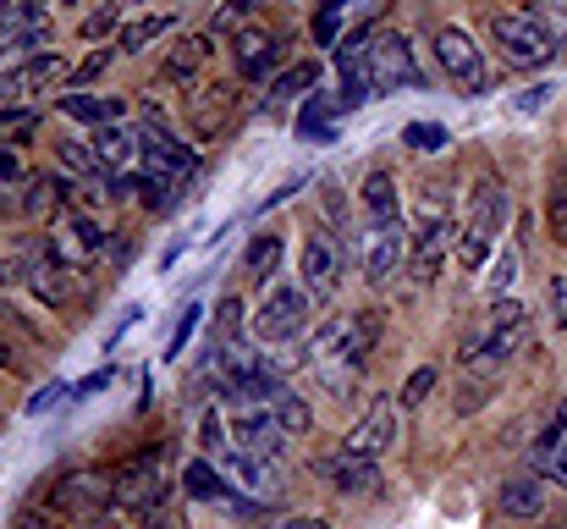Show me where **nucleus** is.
Segmentation results:
<instances>
[{"instance_id":"3","label":"nucleus","mask_w":567,"mask_h":529,"mask_svg":"<svg viewBox=\"0 0 567 529\" xmlns=\"http://www.w3.org/2000/svg\"><path fill=\"white\" fill-rule=\"evenodd\" d=\"M502 215H507V187L496 176H485L468 199V215H463V232H457V260L463 271H480L491 260V243L502 232Z\"/></svg>"},{"instance_id":"9","label":"nucleus","mask_w":567,"mask_h":529,"mask_svg":"<svg viewBox=\"0 0 567 529\" xmlns=\"http://www.w3.org/2000/svg\"><path fill=\"white\" fill-rule=\"evenodd\" d=\"M370 83L375 94H396V89H419V61H413V44L402 33H375L370 39Z\"/></svg>"},{"instance_id":"26","label":"nucleus","mask_w":567,"mask_h":529,"mask_svg":"<svg viewBox=\"0 0 567 529\" xmlns=\"http://www.w3.org/2000/svg\"><path fill=\"white\" fill-rule=\"evenodd\" d=\"M61 116H72V122H89V128H105V122H122V100H94V94H61Z\"/></svg>"},{"instance_id":"47","label":"nucleus","mask_w":567,"mask_h":529,"mask_svg":"<svg viewBox=\"0 0 567 529\" xmlns=\"http://www.w3.org/2000/svg\"><path fill=\"white\" fill-rule=\"evenodd\" d=\"M551 309H557V326H567V276L551 282Z\"/></svg>"},{"instance_id":"58","label":"nucleus","mask_w":567,"mask_h":529,"mask_svg":"<svg viewBox=\"0 0 567 529\" xmlns=\"http://www.w3.org/2000/svg\"><path fill=\"white\" fill-rule=\"evenodd\" d=\"M55 6H78V0H55Z\"/></svg>"},{"instance_id":"35","label":"nucleus","mask_w":567,"mask_h":529,"mask_svg":"<svg viewBox=\"0 0 567 529\" xmlns=\"http://www.w3.org/2000/svg\"><path fill=\"white\" fill-rule=\"evenodd\" d=\"M33 128H39V111H33V105H0V133L28 139Z\"/></svg>"},{"instance_id":"28","label":"nucleus","mask_w":567,"mask_h":529,"mask_svg":"<svg viewBox=\"0 0 567 529\" xmlns=\"http://www.w3.org/2000/svg\"><path fill=\"white\" fill-rule=\"evenodd\" d=\"M166 28H172V17H138V22L122 28V50H127V55H144V44H155Z\"/></svg>"},{"instance_id":"49","label":"nucleus","mask_w":567,"mask_h":529,"mask_svg":"<svg viewBox=\"0 0 567 529\" xmlns=\"http://www.w3.org/2000/svg\"><path fill=\"white\" fill-rule=\"evenodd\" d=\"M105 386H111V369L89 375V380H83V386H72V391H78V397H94V391H105Z\"/></svg>"},{"instance_id":"59","label":"nucleus","mask_w":567,"mask_h":529,"mask_svg":"<svg viewBox=\"0 0 567 529\" xmlns=\"http://www.w3.org/2000/svg\"><path fill=\"white\" fill-rule=\"evenodd\" d=\"M557 529H567V519H563V525H557Z\"/></svg>"},{"instance_id":"53","label":"nucleus","mask_w":567,"mask_h":529,"mask_svg":"<svg viewBox=\"0 0 567 529\" xmlns=\"http://www.w3.org/2000/svg\"><path fill=\"white\" fill-rule=\"evenodd\" d=\"M276 529H331V525H326V519H281Z\"/></svg>"},{"instance_id":"7","label":"nucleus","mask_w":567,"mask_h":529,"mask_svg":"<svg viewBox=\"0 0 567 529\" xmlns=\"http://www.w3.org/2000/svg\"><path fill=\"white\" fill-rule=\"evenodd\" d=\"M435 61H441V72L452 78V89H463V94H485V89H491V67H485L480 44H474L463 28H441V33H435Z\"/></svg>"},{"instance_id":"22","label":"nucleus","mask_w":567,"mask_h":529,"mask_svg":"<svg viewBox=\"0 0 567 529\" xmlns=\"http://www.w3.org/2000/svg\"><path fill=\"white\" fill-rule=\"evenodd\" d=\"M337 100H326V94H309L303 100V111H298V139L303 144H331L337 139Z\"/></svg>"},{"instance_id":"54","label":"nucleus","mask_w":567,"mask_h":529,"mask_svg":"<svg viewBox=\"0 0 567 529\" xmlns=\"http://www.w3.org/2000/svg\"><path fill=\"white\" fill-rule=\"evenodd\" d=\"M557 480H563V486H567V441H563V447H557Z\"/></svg>"},{"instance_id":"21","label":"nucleus","mask_w":567,"mask_h":529,"mask_svg":"<svg viewBox=\"0 0 567 529\" xmlns=\"http://www.w3.org/2000/svg\"><path fill=\"white\" fill-rule=\"evenodd\" d=\"M55 161H61V172L66 176H78V182H89V187H100V193H105V187H116V182H111L116 172L94 155V144H61V150H55Z\"/></svg>"},{"instance_id":"17","label":"nucleus","mask_w":567,"mask_h":529,"mask_svg":"<svg viewBox=\"0 0 567 529\" xmlns=\"http://www.w3.org/2000/svg\"><path fill=\"white\" fill-rule=\"evenodd\" d=\"M370 39L375 33H353V39L337 44V67H342V83H348L342 105H359L364 94H375V83H370Z\"/></svg>"},{"instance_id":"25","label":"nucleus","mask_w":567,"mask_h":529,"mask_svg":"<svg viewBox=\"0 0 567 529\" xmlns=\"http://www.w3.org/2000/svg\"><path fill=\"white\" fill-rule=\"evenodd\" d=\"M402 232H375V243L364 248V282H385L396 265H402Z\"/></svg>"},{"instance_id":"40","label":"nucleus","mask_w":567,"mask_h":529,"mask_svg":"<svg viewBox=\"0 0 567 529\" xmlns=\"http://www.w3.org/2000/svg\"><path fill=\"white\" fill-rule=\"evenodd\" d=\"M248 11H254V0H226V6L215 11V28H220V33H226V28H231V33H243Z\"/></svg>"},{"instance_id":"11","label":"nucleus","mask_w":567,"mask_h":529,"mask_svg":"<svg viewBox=\"0 0 567 529\" xmlns=\"http://www.w3.org/2000/svg\"><path fill=\"white\" fill-rule=\"evenodd\" d=\"M44 243L55 248V260H61V265L83 271V265L100 254L105 232H100V221H89V215H78V210H55V215H50V237H44Z\"/></svg>"},{"instance_id":"41","label":"nucleus","mask_w":567,"mask_h":529,"mask_svg":"<svg viewBox=\"0 0 567 529\" xmlns=\"http://www.w3.org/2000/svg\"><path fill=\"white\" fill-rule=\"evenodd\" d=\"M28 55H39V50H33V44H22V39H11V44L0 50V83H6V78H11V72H17Z\"/></svg>"},{"instance_id":"48","label":"nucleus","mask_w":567,"mask_h":529,"mask_svg":"<svg viewBox=\"0 0 567 529\" xmlns=\"http://www.w3.org/2000/svg\"><path fill=\"white\" fill-rule=\"evenodd\" d=\"M546 100H551V89L540 83V89H529V94H518V111H540Z\"/></svg>"},{"instance_id":"14","label":"nucleus","mask_w":567,"mask_h":529,"mask_svg":"<svg viewBox=\"0 0 567 529\" xmlns=\"http://www.w3.org/2000/svg\"><path fill=\"white\" fill-rule=\"evenodd\" d=\"M61 78H72L66 61H61L55 50H39V55H28V61L0 83V94H6V100H28V94H39V89H55Z\"/></svg>"},{"instance_id":"2","label":"nucleus","mask_w":567,"mask_h":529,"mask_svg":"<svg viewBox=\"0 0 567 529\" xmlns=\"http://www.w3.org/2000/svg\"><path fill=\"white\" fill-rule=\"evenodd\" d=\"M529 309L518 304V298H491V309H485V321H480V332L463 343V364H502V358H513V353L529 343Z\"/></svg>"},{"instance_id":"29","label":"nucleus","mask_w":567,"mask_h":529,"mask_svg":"<svg viewBox=\"0 0 567 529\" xmlns=\"http://www.w3.org/2000/svg\"><path fill=\"white\" fill-rule=\"evenodd\" d=\"M276 265H281V232L254 237V248H248V271H254L259 282H270V276H276Z\"/></svg>"},{"instance_id":"37","label":"nucleus","mask_w":567,"mask_h":529,"mask_svg":"<svg viewBox=\"0 0 567 529\" xmlns=\"http://www.w3.org/2000/svg\"><path fill=\"white\" fill-rule=\"evenodd\" d=\"M342 6H348V0H326V6H320V17H315V39H320V44H337V28H342Z\"/></svg>"},{"instance_id":"51","label":"nucleus","mask_w":567,"mask_h":529,"mask_svg":"<svg viewBox=\"0 0 567 529\" xmlns=\"http://www.w3.org/2000/svg\"><path fill=\"white\" fill-rule=\"evenodd\" d=\"M11 17H17V0H0V44H11Z\"/></svg>"},{"instance_id":"4","label":"nucleus","mask_w":567,"mask_h":529,"mask_svg":"<svg viewBox=\"0 0 567 529\" xmlns=\"http://www.w3.org/2000/svg\"><path fill=\"white\" fill-rule=\"evenodd\" d=\"M491 44L502 50V61L513 67H546L557 55L551 33L540 28V17L524 6V11H491Z\"/></svg>"},{"instance_id":"6","label":"nucleus","mask_w":567,"mask_h":529,"mask_svg":"<svg viewBox=\"0 0 567 529\" xmlns=\"http://www.w3.org/2000/svg\"><path fill=\"white\" fill-rule=\"evenodd\" d=\"M161 497H166V464H161V452L133 458V464H122V469L111 475V508H116V513L144 519V513L161 508Z\"/></svg>"},{"instance_id":"39","label":"nucleus","mask_w":567,"mask_h":529,"mask_svg":"<svg viewBox=\"0 0 567 529\" xmlns=\"http://www.w3.org/2000/svg\"><path fill=\"white\" fill-rule=\"evenodd\" d=\"M105 67H111V50H94V55H89V61H83V67H78L66 83H72V89H83V83H100V78H105Z\"/></svg>"},{"instance_id":"32","label":"nucleus","mask_w":567,"mask_h":529,"mask_svg":"<svg viewBox=\"0 0 567 529\" xmlns=\"http://www.w3.org/2000/svg\"><path fill=\"white\" fill-rule=\"evenodd\" d=\"M529 11H535V17H540V28L551 33V44L567 50V0H535Z\"/></svg>"},{"instance_id":"12","label":"nucleus","mask_w":567,"mask_h":529,"mask_svg":"<svg viewBox=\"0 0 567 529\" xmlns=\"http://www.w3.org/2000/svg\"><path fill=\"white\" fill-rule=\"evenodd\" d=\"M391 441H396V403H391V397H380V403L364 408V419L348 430L342 452H353V458H380Z\"/></svg>"},{"instance_id":"13","label":"nucleus","mask_w":567,"mask_h":529,"mask_svg":"<svg viewBox=\"0 0 567 529\" xmlns=\"http://www.w3.org/2000/svg\"><path fill=\"white\" fill-rule=\"evenodd\" d=\"M55 508H61L66 519H78V525H94V519L111 508V480H100V475H72V480L55 491Z\"/></svg>"},{"instance_id":"30","label":"nucleus","mask_w":567,"mask_h":529,"mask_svg":"<svg viewBox=\"0 0 567 529\" xmlns=\"http://www.w3.org/2000/svg\"><path fill=\"white\" fill-rule=\"evenodd\" d=\"M183 486H188L193 502H215V497H220V475H215L204 458H193L188 469H183Z\"/></svg>"},{"instance_id":"36","label":"nucleus","mask_w":567,"mask_h":529,"mask_svg":"<svg viewBox=\"0 0 567 529\" xmlns=\"http://www.w3.org/2000/svg\"><path fill=\"white\" fill-rule=\"evenodd\" d=\"M563 436H567V403L546 419V430H540V447H535V469H546V452L551 447H563Z\"/></svg>"},{"instance_id":"50","label":"nucleus","mask_w":567,"mask_h":529,"mask_svg":"<svg viewBox=\"0 0 567 529\" xmlns=\"http://www.w3.org/2000/svg\"><path fill=\"white\" fill-rule=\"evenodd\" d=\"M22 161H17V155H6V150H0V182H22Z\"/></svg>"},{"instance_id":"15","label":"nucleus","mask_w":567,"mask_h":529,"mask_svg":"<svg viewBox=\"0 0 567 529\" xmlns=\"http://www.w3.org/2000/svg\"><path fill=\"white\" fill-rule=\"evenodd\" d=\"M298 271H303V287H309V293H320V298L337 293V282H342V254H337V243H331L326 232H309Z\"/></svg>"},{"instance_id":"1","label":"nucleus","mask_w":567,"mask_h":529,"mask_svg":"<svg viewBox=\"0 0 567 529\" xmlns=\"http://www.w3.org/2000/svg\"><path fill=\"white\" fill-rule=\"evenodd\" d=\"M138 161H144V172H138V193H144V204H172L183 187L193 182V172H198V155H193L188 144L161 122V111L150 105L144 111V128H138Z\"/></svg>"},{"instance_id":"23","label":"nucleus","mask_w":567,"mask_h":529,"mask_svg":"<svg viewBox=\"0 0 567 529\" xmlns=\"http://www.w3.org/2000/svg\"><path fill=\"white\" fill-rule=\"evenodd\" d=\"M496 508H502L507 519H540V513H546V486H540V480H513V486H502Z\"/></svg>"},{"instance_id":"45","label":"nucleus","mask_w":567,"mask_h":529,"mask_svg":"<svg viewBox=\"0 0 567 529\" xmlns=\"http://www.w3.org/2000/svg\"><path fill=\"white\" fill-rule=\"evenodd\" d=\"M66 391H72V386H61V380H55V386H44V391H39V397L28 403V414H44V408H50V403H61Z\"/></svg>"},{"instance_id":"34","label":"nucleus","mask_w":567,"mask_h":529,"mask_svg":"<svg viewBox=\"0 0 567 529\" xmlns=\"http://www.w3.org/2000/svg\"><path fill=\"white\" fill-rule=\"evenodd\" d=\"M402 139H408V150H424V155L446 150V128L441 122H413V128H402Z\"/></svg>"},{"instance_id":"44","label":"nucleus","mask_w":567,"mask_h":529,"mask_svg":"<svg viewBox=\"0 0 567 529\" xmlns=\"http://www.w3.org/2000/svg\"><path fill=\"white\" fill-rule=\"evenodd\" d=\"M111 28H116V6H100V11L83 22V39H105Z\"/></svg>"},{"instance_id":"38","label":"nucleus","mask_w":567,"mask_h":529,"mask_svg":"<svg viewBox=\"0 0 567 529\" xmlns=\"http://www.w3.org/2000/svg\"><path fill=\"white\" fill-rule=\"evenodd\" d=\"M430 391H435V369H413V375L402 380V403H408V408H419Z\"/></svg>"},{"instance_id":"43","label":"nucleus","mask_w":567,"mask_h":529,"mask_svg":"<svg viewBox=\"0 0 567 529\" xmlns=\"http://www.w3.org/2000/svg\"><path fill=\"white\" fill-rule=\"evenodd\" d=\"M198 332V304H188V315L177 321V332H172V358H183V348H188V337Z\"/></svg>"},{"instance_id":"42","label":"nucleus","mask_w":567,"mask_h":529,"mask_svg":"<svg viewBox=\"0 0 567 529\" xmlns=\"http://www.w3.org/2000/svg\"><path fill=\"white\" fill-rule=\"evenodd\" d=\"M513 276H518V260H513V254H502V260H496V271H491V298H502V293L513 287Z\"/></svg>"},{"instance_id":"52","label":"nucleus","mask_w":567,"mask_h":529,"mask_svg":"<svg viewBox=\"0 0 567 529\" xmlns=\"http://www.w3.org/2000/svg\"><path fill=\"white\" fill-rule=\"evenodd\" d=\"M133 321H138V309H127V315H122V321H116V332H111V337H105V348H116V343H122V332H127V326H133Z\"/></svg>"},{"instance_id":"8","label":"nucleus","mask_w":567,"mask_h":529,"mask_svg":"<svg viewBox=\"0 0 567 529\" xmlns=\"http://www.w3.org/2000/svg\"><path fill=\"white\" fill-rule=\"evenodd\" d=\"M231 447L254 458H276L287 447V425L276 419L270 403H237L231 408Z\"/></svg>"},{"instance_id":"56","label":"nucleus","mask_w":567,"mask_h":529,"mask_svg":"<svg viewBox=\"0 0 567 529\" xmlns=\"http://www.w3.org/2000/svg\"><path fill=\"white\" fill-rule=\"evenodd\" d=\"M17 529H44V525H39V519H22V525H17Z\"/></svg>"},{"instance_id":"27","label":"nucleus","mask_w":567,"mask_h":529,"mask_svg":"<svg viewBox=\"0 0 567 529\" xmlns=\"http://www.w3.org/2000/svg\"><path fill=\"white\" fill-rule=\"evenodd\" d=\"M231 480H237L248 497H270V491H276L270 458H254V452H237V447H231Z\"/></svg>"},{"instance_id":"19","label":"nucleus","mask_w":567,"mask_h":529,"mask_svg":"<svg viewBox=\"0 0 567 529\" xmlns=\"http://www.w3.org/2000/svg\"><path fill=\"white\" fill-rule=\"evenodd\" d=\"M315 469H320V480H331V486H337V491H348V497H359V491H375V486H380L375 458H353V452H337V458H320Z\"/></svg>"},{"instance_id":"5","label":"nucleus","mask_w":567,"mask_h":529,"mask_svg":"<svg viewBox=\"0 0 567 529\" xmlns=\"http://www.w3.org/2000/svg\"><path fill=\"white\" fill-rule=\"evenodd\" d=\"M446 254H452V215L441 210V199H424V210H419V221H413V237H408L413 282H419V287H430V282L441 276Z\"/></svg>"},{"instance_id":"57","label":"nucleus","mask_w":567,"mask_h":529,"mask_svg":"<svg viewBox=\"0 0 567 529\" xmlns=\"http://www.w3.org/2000/svg\"><path fill=\"white\" fill-rule=\"evenodd\" d=\"M0 364H11V348H6V343H0Z\"/></svg>"},{"instance_id":"16","label":"nucleus","mask_w":567,"mask_h":529,"mask_svg":"<svg viewBox=\"0 0 567 529\" xmlns=\"http://www.w3.org/2000/svg\"><path fill=\"white\" fill-rule=\"evenodd\" d=\"M231 61H237V72L243 78H265L276 61H281V33H265V28H243L237 39H231Z\"/></svg>"},{"instance_id":"24","label":"nucleus","mask_w":567,"mask_h":529,"mask_svg":"<svg viewBox=\"0 0 567 529\" xmlns=\"http://www.w3.org/2000/svg\"><path fill=\"white\" fill-rule=\"evenodd\" d=\"M204 55H209V39H204V33L183 39V44L172 50V61L161 67V89H172V83H193V72L204 67Z\"/></svg>"},{"instance_id":"18","label":"nucleus","mask_w":567,"mask_h":529,"mask_svg":"<svg viewBox=\"0 0 567 529\" xmlns=\"http://www.w3.org/2000/svg\"><path fill=\"white\" fill-rule=\"evenodd\" d=\"M364 226L370 232H402V199H396V182L385 172L364 176Z\"/></svg>"},{"instance_id":"46","label":"nucleus","mask_w":567,"mask_h":529,"mask_svg":"<svg viewBox=\"0 0 567 529\" xmlns=\"http://www.w3.org/2000/svg\"><path fill=\"white\" fill-rule=\"evenodd\" d=\"M226 447H231V441H220V419L209 414V419H204V452H226Z\"/></svg>"},{"instance_id":"20","label":"nucleus","mask_w":567,"mask_h":529,"mask_svg":"<svg viewBox=\"0 0 567 529\" xmlns=\"http://www.w3.org/2000/svg\"><path fill=\"white\" fill-rule=\"evenodd\" d=\"M94 155L111 166V172H122V166H133L138 161V128H122V122H105V128H94Z\"/></svg>"},{"instance_id":"10","label":"nucleus","mask_w":567,"mask_h":529,"mask_svg":"<svg viewBox=\"0 0 567 529\" xmlns=\"http://www.w3.org/2000/svg\"><path fill=\"white\" fill-rule=\"evenodd\" d=\"M303 326H309V298L298 287H287V282H276L265 293V304L254 309V337H265V343H287Z\"/></svg>"},{"instance_id":"55","label":"nucleus","mask_w":567,"mask_h":529,"mask_svg":"<svg viewBox=\"0 0 567 529\" xmlns=\"http://www.w3.org/2000/svg\"><path fill=\"white\" fill-rule=\"evenodd\" d=\"M144 529H172V525H166V519H150V525H144Z\"/></svg>"},{"instance_id":"33","label":"nucleus","mask_w":567,"mask_h":529,"mask_svg":"<svg viewBox=\"0 0 567 529\" xmlns=\"http://www.w3.org/2000/svg\"><path fill=\"white\" fill-rule=\"evenodd\" d=\"M315 78H320V72H315L309 61H303V67H292V72H281V78H276V89H270V105H287V100H298V94H303Z\"/></svg>"},{"instance_id":"31","label":"nucleus","mask_w":567,"mask_h":529,"mask_svg":"<svg viewBox=\"0 0 567 529\" xmlns=\"http://www.w3.org/2000/svg\"><path fill=\"white\" fill-rule=\"evenodd\" d=\"M546 221H551V237H557V243H567V166H557V176H551Z\"/></svg>"}]
</instances>
